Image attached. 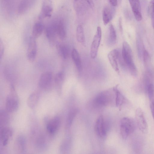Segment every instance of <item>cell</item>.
I'll list each match as a JSON object with an SVG mask.
<instances>
[{
    "label": "cell",
    "mask_w": 154,
    "mask_h": 154,
    "mask_svg": "<svg viewBox=\"0 0 154 154\" xmlns=\"http://www.w3.org/2000/svg\"><path fill=\"white\" fill-rule=\"evenodd\" d=\"M122 55L131 74L134 77L136 76L137 72L133 60L132 51L129 45L126 42H124L123 43Z\"/></svg>",
    "instance_id": "1"
},
{
    "label": "cell",
    "mask_w": 154,
    "mask_h": 154,
    "mask_svg": "<svg viewBox=\"0 0 154 154\" xmlns=\"http://www.w3.org/2000/svg\"><path fill=\"white\" fill-rule=\"evenodd\" d=\"M113 91L112 93L109 90L105 91L98 94L94 100V105L97 107H101L109 105L115 98Z\"/></svg>",
    "instance_id": "2"
},
{
    "label": "cell",
    "mask_w": 154,
    "mask_h": 154,
    "mask_svg": "<svg viewBox=\"0 0 154 154\" xmlns=\"http://www.w3.org/2000/svg\"><path fill=\"white\" fill-rule=\"evenodd\" d=\"M19 106L18 97L14 85H11L10 92L6 100V109L8 112H13L17 110Z\"/></svg>",
    "instance_id": "3"
},
{
    "label": "cell",
    "mask_w": 154,
    "mask_h": 154,
    "mask_svg": "<svg viewBox=\"0 0 154 154\" xmlns=\"http://www.w3.org/2000/svg\"><path fill=\"white\" fill-rule=\"evenodd\" d=\"M135 128V124L132 119L125 117L121 120L120 132L124 139H126L130 134L133 132Z\"/></svg>",
    "instance_id": "4"
},
{
    "label": "cell",
    "mask_w": 154,
    "mask_h": 154,
    "mask_svg": "<svg viewBox=\"0 0 154 154\" xmlns=\"http://www.w3.org/2000/svg\"><path fill=\"white\" fill-rule=\"evenodd\" d=\"M73 6L76 14L82 16L86 13L89 8H93L94 4L92 0H74Z\"/></svg>",
    "instance_id": "5"
},
{
    "label": "cell",
    "mask_w": 154,
    "mask_h": 154,
    "mask_svg": "<svg viewBox=\"0 0 154 154\" xmlns=\"http://www.w3.org/2000/svg\"><path fill=\"white\" fill-rule=\"evenodd\" d=\"M47 38L51 43H54L56 40L57 35V18L53 19L48 24L45 30Z\"/></svg>",
    "instance_id": "6"
},
{
    "label": "cell",
    "mask_w": 154,
    "mask_h": 154,
    "mask_svg": "<svg viewBox=\"0 0 154 154\" xmlns=\"http://www.w3.org/2000/svg\"><path fill=\"white\" fill-rule=\"evenodd\" d=\"M102 38V30L100 26H98L91 45L90 55L94 59L96 57Z\"/></svg>",
    "instance_id": "7"
},
{
    "label": "cell",
    "mask_w": 154,
    "mask_h": 154,
    "mask_svg": "<svg viewBox=\"0 0 154 154\" xmlns=\"http://www.w3.org/2000/svg\"><path fill=\"white\" fill-rule=\"evenodd\" d=\"M52 74L49 72L43 73L39 79L38 84L40 88L48 91L51 89L52 85Z\"/></svg>",
    "instance_id": "8"
},
{
    "label": "cell",
    "mask_w": 154,
    "mask_h": 154,
    "mask_svg": "<svg viewBox=\"0 0 154 154\" xmlns=\"http://www.w3.org/2000/svg\"><path fill=\"white\" fill-rule=\"evenodd\" d=\"M135 117L138 128L143 133H146L148 127L147 123L142 109L137 108L135 111Z\"/></svg>",
    "instance_id": "9"
},
{
    "label": "cell",
    "mask_w": 154,
    "mask_h": 154,
    "mask_svg": "<svg viewBox=\"0 0 154 154\" xmlns=\"http://www.w3.org/2000/svg\"><path fill=\"white\" fill-rule=\"evenodd\" d=\"M53 7L51 0H42L39 18L42 19L50 17L52 14Z\"/></svg>",
    "instance_id": "10"
},
{
    "label": "cell",
    "mask_w": 154,
    "mask_h": 154,
    "mask_svg": "<svg viewBox=\"0 0 154 154\" xmlns=\"http://www.w3.org/2000/svg\"><path fill=\"white\" fill-rule=\"evenodd\" d=\"M60 122V118L58 116L47 120L46 123V128L48 134L51 135H54L58 130Z\"/></svg>",
    "instance_id": "11"
},
{
    "label": "cell",
    "mask_w": 154,
    "mask_h": 154,
    "mask_svg": "<svg viewBox=\"0 0 154 154\" xmlns=\"http://www.w3.org/2000/svg\"><path fill=\"white\" fill-rule=\"evenodd\" d=\"M37 52V45L35 38L32 36L29 38L27 51V57L29 61L33 62L35 60Z\"/></svg>",
    "instance_id": "12"
},
{
    "label": "cell",
    "mask_w": 154,
    "mask_h": 154,
    "mask_svg": "<svg viewBox=\"0 0 154 154\" xmlns=\"http://www.w3.org/2000/svg\"><path fill=\"white\" fill-rule=\"evenodd\" d=\"M121 54L119 50L115 49L108 54L107 57L109 63L113 69L118 73H119L118 60Z\"/></svg>",
    "instance_id": "13"
},
{
    "label": "cell",
    "mask_w": 154,
    "mask_h": 154,
    "mask_svg": "<svg viewBox=\"0 0 154 154\" xmlns=\"http://www.w3.org/2000/svg\"><path fill=\"white\" fill-rule=\"evenodd\" d=\"M103 116H100L97 118L95 125V130L97 134L100 137H104L106 135V127Z\"/></svg>",
    "instance_id": "14"
},
{
    "label": "cell",
    "mask_w": 154,
    "mask_h": 154,
    "mask_svg": "<svg viewBox=\"0 0 154 154\" xmlns=\"http://www.w3.org/2000/svg\"><path fill=\"white\" fill-rule=\"evenodd\" d=\"M13 131L11 128L6 126L0 128V142L1 145L6 146L8 144L10 138L12 137Z\"/></svg>",
    "instance_id": "15"
},
{
    "label": "cell",
    "mask_w": 154,
    "mask_h": 154,
    "mask_svg": "<svg viewBox=\"0 0 154 154\" xmlns=\"http://www.w3.org/2000/svg\"><path fill=\"white\" fill-rule=\"evenodd\" d=\"M27 142L25 137L19 135L16 138L14 146L17 152L19 153H25L26 152Z\"/></svg>",
    "instance_id": "16"
},
{
    "label": "cell",
    "mask_w": 154,
    "mask_h": 154,
    "mask_svg": "<svg viewBox=\"0 0 154 154\" xmlns=\"http://www.w3.org/2000/svg\"><path fill=\"white\" fill-rule=\"evenodd\" d=\"M128 1L135 18L138 21H140L142 19V16L139 0Z\"/></svg>",
    "instance_id": "17"
},
{
    "label": "cell",
    "mask_w": 154,
    "mask_h": 154,
    "mask_svg": "<svg viewBox=\"0 0 154 154\" xmlns=\"http://www.w3.org/2000/svg\"><path fill=\"white\" fill-rule=\"evenodd\" d=\"M113 90L115 95V102L116 106L120 109L126 103V100L117 88V86L114 87Z\"/></svg>",
    "instance_id": "18"
},
{
    "label": "cell",
    "mask_w": 154,
    "mask_h": 154,
    "mask_svg": "<svg viewBox=\"0 0 154 154\" xmlns=\"http://www.w3.org/2000/svg\"><path fill=\"white\" fill-rule=\"evenodd\" d=\"M57 35L58 37L61 40L64 39L66 35L65 22L61 17H57Z\"/></svg>",
    "instance_id": "19"
},
{
    "label": "cell",
    "mask_w": 154,
    "mask_h": 154,
    "mask_svg": "<svg viewBox=\"0 0 154 154\" xmlns=\"http://www.w3.org/2000/svg\"><path fill=\"white\" fill-rule=\"evenodd\" d=\"M71 56L72 60L78 70L79 72L82 71V68L81 59L79 54L76 49H72Z\"/></svg>",
    "instance_id": "20"
},
{
    "label": "cell",
    "mask_w": 154,
    "mask_h": 154,
    "mask_svg": "<svg viewBox=\"0 0 154 154\" xmlns=\"http://www.w3.org/2000/svg\"><path fill=\"white\" fill-rule=\"evenodd\" d=\"M40 97V93L35 91L31 94L29 97L27 103L28 106L32 109H33L37 104Z\"/></svg>",
    "instance_id": "21"
},
{
    "label": "cell",
    "mask_w": 154,
    "mask_h": 154,
    "mask_svg": "<svg viewBox=\"0 0 154 154\" xmlns=\"http://www.w3.org/2000/svg\"><path fill=\"white\" fill-rule=\"evenodd\" d=\"M111 8L109 6L104 7L103 11L102 18L104 24L106 25L111 20L112 17Z\"/></svg>",
    "instance_id": "22"
},
{
    "label": "cell",
    "mask_w": 154,
    "mask_h": 154,
    "mask_svg": "<svg viewBox=\"0 0 154 154\" xmlns=\"http://www.w3.org/2000/svg\"><path fill=\"white\" fill-rule=\"evenodd\" d=\"M76 35L77 41L84 46H85L86 43L85 35L83 28L82 25H79L78 26Z\"/></svg>",
    "instance_id": "23"
},
{
    "label": "cell",
    "mask_w": 154,
    "mask_h": 154,
    "mask_svg": "<svg viewBox=\"0 0 154 154\" xmlns=\"http://www.w3.org/2000/svg\"><path fill=\"white\" fill-rule=\"evenodd\" d=\"M6 110L1 109L0 110V128L6 126L9 123V116Z\"/></svg>",
    "instance_id": "24"
},
{
    "label": "cell",
    "mask_w": 154,
    "mask_h": 154,
    "mask_svg": "<svg viewBox=\"0 0 154 154\" xmlns=\"http://www.w3.org/2000/svg\"><path fill=\"white\" fill-rule=\"evenodd\" d=\"M116 40V35L115 29L112 24H110L109 27V34L107 42L110 45L115 44Z\"/></svg>",
    "instance_id": "25"
},
{
    "label": "cell",
    "mask_w": 154,
    "mask_h": 154,
    "mask_svg": "<svg viewBox=\"0 0 154 154\" xmlns=\"http://www.w3.org/2000/svg\"><path fill=\"white\" fill-rule=\"evenodd\" d=\"M57 48L60 55L63 59H66L69 54V50L68 47L65 45L58 44Z\"/></svg>",
    "instance_id": "26"
},
{
    "label": "cell",
    "mask_w": 154,
    "mask_h": 154,
    "mask_svg": "<svg viewBox=\"0 0 154 154\" xmlns=\"http://www.w3.org/2000/svg\"><path fill=\"white\" fill-rule=\"evenodd\" d=\"M44 29L43 24L40 22H36L34 25L32 30V36L35 39L39 37Z\"/></svg>",
    "instance_id": "27"
},
{
    "label": "cell",
    "mask_w": 154,
    "mask_h": 154,
    "mask_svg": "<svg viewBox=\"0 0 154 154\" xmlns=\"http://www.w3.org/2000/svg\"><path fill=\"white\" fill-rule=\"evenodd\" d=\"M64 74L62 72H59L56 75L54 82L58 91H60L64 79Z\"/></svg>",
    "instance_id": "28"
},
{
    "label": "cell",
    "mask_w": 154,
    "mask_h": 154,
    "mask_svg": "<svg viewBox=\"0 0 154 154\" xmlns=\"http://www.w3.org/2000/svg\"><path fill=\"white\" fill-rule=\"evenodd\" d=\"M77 112V110L76 109H72L69 112L66 119V128L68 129L70 127Z\"/></svg>",
    "instance_id": "29"
},
{
    "label": "cell",
    "mask_w": 154,
    "mask_h": 154,
    "mask_svg": "<svg viewBox=\"0 0 154 154\" xmlns=\"http://www.w3.org/2000/svg\"><path fill=\"white\" fill-rule=\"evenodd\" d=\"M136 45L138 57L141 59L142 57H143L144 49L141 39L139 37L137 38Z\"/></svg>",
    "instance_id": "30"
},
{
    "label": "cell",
    "mask_w": 154,
    "mask_h": 154,
    "mask_svg": "<svg viewBox=\"0 0 154 154\" xmlns=\"http://www.w3.org/2000/svg\"><path fill=\"white\" fill-rule=\"evenodd\" d=\"M69 146V141L68 139H65L62 143L60 147V151L62 153L67 152Z\"/></svg>",
    "instance_id": "31"
},
{
    "label": "cell",
    "mask_w": 154,
    "mask_h": 154,
    "mask_svg": "<svg viewBox=\"0 0 154 154\" xmlns=\"http://www.w3.org/2000/svg\"><path fill=\"white\" fill-rule=\"evenodd\" d=\"M29 6V0H23L19 6V12L21 13L25 12L28 9Z\"/></svg>",
    "instance_id": "32"
},
{
    "label": "cell",
    "mask_w": 154,
    "mask_h": 154,
    "mask_svg": "<svg viewBox=\"0 0 154 154\" xmlns=\"http://www.w3.org/2000/svg\"><path fill=\"white\" fill-rule=\"evenodd\" d=\"M150 109L154 120V100H149Z\"/></svg>",
    "instance_id": "33"
},
{
    "label": "cell",
    "mask_w": 154,
    "mask_h": 154,
    "mask_svg": "<svg viewBox=\"0 0 154 154\" xmlns=\"http://www.w3.org/2000/svg\"><path fill=\"white\" fill-rule=\"evenodd\" d=\"M4 51V46L3 43L1 39L0 40V58H2L3 56Z\"/></svg>",
    "instance_id": "34"
},
{
    "label": "cell",
    "mask_w": 154,
    "mask_h": 154,
    "mask_svg": "<svg viewBox=\"0 0 154 154\" xmlns=\"http://www.w3.org/2000/svg\"><path fill=\"white\" fill-rule=\"evenodd\" d=\"M110 4L113 6H115L117 5V0H109Z\"/></svg>",
    "instance_id": "35"
}]
</instances>
